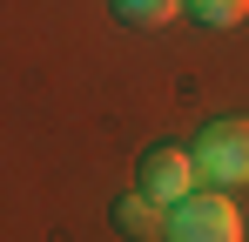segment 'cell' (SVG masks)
<instances>
[{
    "label": "cell",
    "instance_id": "3",
    "mask_svg": "<svg viewBox=\"0 0 249 242\" xmlns=\"http://www.w3.org/2000/svg\"><path fill=\"white\" fill-rule=\"evenodd\" d=\"M196 182H202V175H196V161L182 155V148H148V155H142V168H135V195H148L155 202V208H175V202H189L196 195Z\"/></svg>",
    "mask_w": 249,
    "mask_h": 242
},
{
    "label": "cell",
    "instance_id": "4",
    "mask_svg": "<svg viewBox=\"0 0 249 242\" xmlns=\"http://www.w3.org/2000/svg\"><path fill=\"white\" fill-rule=\"evenodd\" d=\"M108 222H115L128 242H148V236H162V229H168V222H162V208H155L148 195H122L115 208H108Z\"/></svg>",
    "mask_w": 249,
    "mask_h": 242
},
{
    "label": "cell",
    "instance_id": "6",
    "mask_svg": "<svg viewBox=\"0 0 249 242\" xmlns=\"http://www.w3.org/2000/svg\"><path fill=\"white\" fill-rule=\"evenodd\" d=\"M189 14H196L202 27H236L249 14V0H189Z\"/></svg>",
    "mask_w": 249,
    "mask_h": 242
},
{
    "label": "cell",
    "instance_id": "2",
    "mask_svg": "<svg viewBox=\"0 0 249 242\" xmlns=\"http://www.w3.org/2000/svg\"><path fill=\"white\" fill-rule=\"evenodd\" d=\"M162 242H243V215H236V202H229V195L196 189L189 202H175Z\"/></svg>",
    "mask_w": 249,
    "mask_h": 242
},
{
    "label": "cell",
    "instance_id": "1",
    "mask_svg": "<svg viewBox=\"0 0 249 242\" xmlns=\"http://www.w3.org/2000/svg\"><path fill=\"white\" fill-rule=\"evenodd\" d=\"M189 161H196L202 182H249V121H243V115L202 121V135H196Z\"/></svg>",
    "mask_w": 249,
    "mask_h": 242
},
{
    "label": "cell",
    "instance_id": "5",
    "mask_svg": "<svg viewBox=\"0 0 249 242\" xmlns=\"http://www.w3.org/2000/svg\"><path fill=\"white\" fill-rule=\"evenodd\" d=\"M108 14H115L122 27H168V20L182 14V0H108Z\"/></svg>",
    "mask_w": 249,
    "mask_h": 242
}]
</instances>
